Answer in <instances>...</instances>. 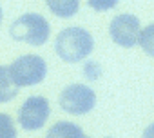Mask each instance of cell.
<instances>
[{
	"label": "cell",
	"instance_id": "obj_3",
	"mask_svg": "<svg viewBox=\"0 0 154 138\" xmlns=\"http://www.w3.org/2000/svg\"><path fill=\"white\" fill-rule=\"evenodd\" d=\"M9 71L18 87L20 86H35L45 78L47 65H45V60L38 55H24L9 65Z\"/></svg>",
	"mask_w": 154,
	"mask_h": 138
},
{
	"label": "cell",
	"instance_id": "obj_10",
	"mask_svg": "<svg viewBox=\"0 0 154 138\" xmlns=\"http://www.w3.org/2000/svg\"><path fill=\"white\" fill-rule=\"evenodd\" d=\"M138 42H140L141 49H143L147 55L154 56V24H149L147 27L141 29L140 40H138Z\"/></svg>",
	"mask_w": 154,
	"mask_h": 138
},
{
	"label": "cell",
	"instance_id": "obj_9",
	"mask_svg": "<svg viewBox=\"0 0 154 138\" xmlns=\"http://www.w3.org/2000/svg\"><path fill=\"white\" fill-rule=\"evenodd\" d=\"M47 8L60 18H69L76 15L80 8V0H47Z\"/></svg>",
	"mask_w": 154,
	"mask_h": 138
},
{
	"label": "cell",
	"instance_id": "obj_2",
	"mask_svg": "<svg viewBox=\"0 0 154 138\" xmlns=\"http://www.w3.org/2000/svg\"><path fill=\"white\" fill-rule=\"evenodd\" d=\"M9 33H11V38H15L17 42H26L29 45L38 47L47 42L51 27H49V22L42 15L26 13L11 24Z\"/></svg>",
	"mask_w": 154,
	"mask_h": 138
},
{
	"label": "cell",
	"instance_id": "obj_14",
	"mask_svg": "<svg viewBox=\"0 0 154 138\" xmlns=\"http://www.w3.org/2000/svg\"><path fill=\"white\" fill-rule=\"evenodd\" d=\"M143 138H154V124H150V125L143 131Z\"/></svg>",
	"mask_w": 154,
	"mask_h": 138
},
{
	"label": "cell",
	"instance_id": "obj_6",
	"mask_svg": "<svg viewBox=\"0 0 154 138\" xmlns=\"http://www.w3.org/2000/svg\"><path fill=\"white\" fill-rule=\"evenodd\" d=\"M109 31H111V38L118 45L132 47L140 40L141 24H140V18L134 15H118L112 18Z\"/></svg>",
	"mask_w": 154,
	"mask_h": 138
},
{
	"label": "cell",
	"instance_id": "obj_5",
	"mask_svg": "<svg viewBox=\"0 0 154 138\" xmlns=\"http://www.w3.org/2000/svg\"><path fill=\"white\" fill-rule=\"evenodd\" d=\"M49 102L44 98V96H29L22 107H20V113H18V122L24 129L27 131H36L40 129L47 118H49Z\"/></svg>",
	"mask_w": 154,
	"mask_h": 138
},
{
	"label": "cell",
	"instance_id": "obj_8",
	"mask_svg": "<svg viewBox=\"0 0 154 138\" xmlns=\"http://www.w3.org/2000/svg\"><path fill=\"white\" fill-rule=\"evenodd\" d=\"M45 138H85L80 125L72 122H56L49 131Z\"/></svg>",
	"mask_w": 154,
	"mask_h": 138
},
{
	"label": "cell",
	"instance_id": "obj_12",
	"mask_svg": "<svg viewBox=\"0 0 154 138\" xmlns=\"http://www.w3.org/2000/svg\"><path fill=\"white\" fill-rule=\"evenodd\" d=\"M87 2L94 11H109L112 8H116L118 0H87Z\"/></svg>",
	"mask_w": 154,
	"mask_h": 138
},
{
	"label": "cell",
	"instance_id": "obj_1",
	"mask_svg": "<svg viewBox=\"0 0 154 138\" xmlns=\"http://www.w3.org/2000/svg\"><path fill=\"white\" fill-rule=\"evenodd\" d=\"M93 47H94V40L91 33L78 26L65 27L63 31H60L54 42V49L58 56L69 64L80 62L85 56H89Z\"/></svg>",
	"mask_w": 154,
	"mask_h": 138
},
{
	"label": "cell",
	"instance_id": "obj_16",
	"mask_svg": "<svg viewBox=\"0 0 154 138\" xmlns=\"http://www.w3.org/2000/svg\"><path fill=\"white\" fill-rule=\"evenodd\" d=\"M85 138H89V136H85Z\"/></svg>",
	"mask_w": 154,
	"mask_h": 138
},
{
	"label": "cell",
	"instance_id": "obj_11",
	"mask_svg": "<svg viewBox=\"0 0 154 138\" xmlns=\"http://www.w3.org/2000/svg\"><path fill=\"white\" fill-rule=\"evenodd\" d=\"M0 138H17L15 124L6 113H0Z\"/></svg>",
	"mask_w": 154,
	"mask_h": 138
},
{
	"label": "cell",
	"instance_id": "obj_4",
	"mask_svg": "<svg viewBox=\"0 0 154 138\" xmlns=\"http://www.w3.org/2000/svg\"><path fill=\"white\" fill-rule=\"evenodd\" d=\"M96 105V95L89 86L72 84L60 93V107L69 114H85Z\"/></svg>",
	"mask_w": 154,
	"mask_h": 138
},
{
	"label": "cell",
	"instance_id": "obj_15",
	"mask_svg": "<svg viewBox=\"0 0 154 138\" xmlns=\"http://www.w3.org/2000/svg\"><path fill=\"white\" fill-rule=\"evenodd\" d=\"M0 24H2V8H0Z\"/></svg>",
	"mask_w": 154,
	"mask_h": 138
},
{
	"label": "cell",
	"instance_id": "obj_7",
	"mask_svg": "<svg viewBox=\"0 0 154 138\" xmlns=\"http://www.w3.org/2000/svg\"><path fill=\"white\" fill-rule=\"evenodd\" d=\"M18 95V86L15 84L9 65H0V104L11 102Z\"/></svg>",
	"mask_w": 154,
	"mask_h": 138
},
{
	"label": "cell",
	"instance_id": "obj_13",
	"mask_svg": "<svg viewBox=\"0 0 154 138\" xmlns=\"http://www.w3.org/2000/svg\"><path fill=\"white\" fill-rule=\"evenodd\" d=\"M84 71H85L87 78L96 80V78L100 77V65H98L96 62H87V64H85V67H84Z\"/></svg>",
	"mask_w": 154,
	"mask_h": 138
}]
</instances>
